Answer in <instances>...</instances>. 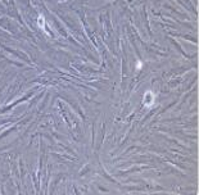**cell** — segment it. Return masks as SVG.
I'll return each mask as SVG.
<instances>
[{
	"label": "cell",
	"mask_w": 199,
	"mask_h": 195,
	"mask_svg": "<svg viewBox=\"0 0 199 195\" xmlns=\"http://www.w3.org/2000/svg\"><path fill=\"white\" fill-rule=\"evenodd\" d=\"M144 103H145L146 105H149V104L154 103V95L150 91H146L145 96H144Z\"/></svg>",
	"instance_id": "1"
}]
</instances>
